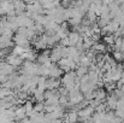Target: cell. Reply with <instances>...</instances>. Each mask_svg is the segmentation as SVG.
Returning a JSON list of instances; mask_svg holds the SVG:
<instances>
[{"mask_svg": "<svg viewBox=\"0 0 124 123\" xmlns=\"http://www.w3.org/2000/svg\"><path fill=\"white\" fill-rule=\"evenodd\" d=\"M12 40L16 43V46H21L23 48H30V41L27 39L25 35H21V34L16 33L12 36Z\"/></svg>", "mask_w": 124, "mask_h": 123, "instance_id": "obj_1", "label": "cell"}, {"mask_svg": "<svg viewBox=\"0 0 124 123\" xmlns=\"http://www.w3.org/2000/svg\"><path fill=\"white\" fill-rule=\"evenodd\" d=\"M63 74V70L58 66L57 63H51V65L48 66V77L52 79H59Z\"/></svg>", "mask_w": 124, "mask_h": 123, "instance_id": "obj_2", "label": "cell"}, {"mask_svg": "<svg viewBox=\"0 0 124 123\" xmlns=\"http://www.w3.org/2000/svg\"><path fill=\"white\" fill-rule=\"evenodd\" d=\"M12 2H13V11H15L16 16H19V15L25 12L27 4L23 0H12Z\"/></svg>", "mask_w": 124, "mask_h": 123, "instance_id": "obj_3", "label": "cell"}, {"mask_svg": "<svg viewBox=\"0 0 124 123\" xmlns=\"http://www.w3.org/2000/svg\"><path fill=\"white\" fill-rule=\"evenodd\" d=\"M49 52L51 51H48V49H45V51H42L41 53L36 57V59H38V62H39V64L40 65H46V66H49L51 65V58H49Z\"/></svg>", "mask_w": 124, "mask_h": 123, "instance_id": "obj_4", "label": "cell"}, {"mask_svg": "<svg viewBox=\"0 0 124 123\" xmlns=\"http://www.w3.org/2000/svg\"><path fill=\"white\" fill-rule=\"evenodd\" d=\"M23 62H24V60H23L21 57H18V56H13V54H11V53L6 57V63L10 64V65L13 66V68H19V66H22Z\"/></svg>", "mask_w": 124, "mask_h": 123, "instance_id": "obj_5", "label": "cell"}, {"mask_svg": "<svg viewBox=\"0 0 124 123\" xmlns=\"http://www.w3.org/2000/svg\"><path fill=\"white\" fill-rule=\"evenodd\" d=\"M66 38L69 40V46H76L77 42H80V41L82 40L80 33H77V32H70Z\"/></svg>", "mask_w": 124, "mask_h": 123, "instance_id": "obj_6", "label": "cell"}, {"mask_svg": "<svg viewBox=\"0 0 124 123\" xmlns=\"http://www.w3.org/2000/svg\"><path fill=\"white\" fill-rule=\"evenodd\" d=\"M106 28V30H107V33H108V35H112L118 28H119V23L116 21V19H111L110 21V23L105 27Z\"/></svg>", "mask_w": 124, "mask_h": 123, "instance_id": "obj_7", "label": "cell"}, {"mask_svg": "<svg viewBox=\"0 0 124 123\" xmlns=\"http://www.w3.org/2000/svg\"><path fill=\"white\" fill-rule=\"evenodd\" d=\"M96 53H107V45L104 42H94L93 47H92Z\"/></svg>", "mask_w": 124, "mask_h": 123, "instance_id": "obj_8", "label": "cell"}, {"mask_svg": "<svg viewBox=\"0 0 124 123\" xmlns=\"http://www.w3.org/2000/svg\"><path fill=\"white\" fill-rule=\"evenodd\" d=\"M77 120H78V114H77L76 110H72V111H70V112L66 115L65 123H76Z\"/></svg>", "mask_w": 124, "mask_h": 123, "instance_id": "obj_9", "label": "cell"}, {"mask_svg": "<svg viewBox=\"0 0 124 123\" xmlns=\"http://www.w3.org/2000/svg\"><path fill=\"white\" fill-rule=\"evenodd\" d=\"M85 18L90 22V23H93V22H96L98 21V16L95 15V12L94 11H92V10H88L87 11V13H85Z\"/></svg>", "mask_w": 124, "mask_h": 123, "instance_id": "obj_10", "label": "cell"}, {"mask_svg": "<svg viewBox=\"0 0 124 123\" xmlns=\"http://www.w3.org/2000/svg\"><path fill=\"white\" fill-rule=\"evenodd\" d=\"M110 18L108 17H106V18H101V17H99V19L96 21V24H98V27L101 29V28H104V27H106L108 23H110Z\"/></svg>", "mask_w": 124, "mask_h": 123, "instance_id": "obj_11", "label": "cell"}, {"mask_svg": "<svg viewBox=\"0 0 124 123\" xmlns=\"http://www.w3.org/2000/svg\"><path fill=\"white\" fill-rule=\"evenodd\" d=\"M75 73H76L77 77H82L83 75L88 74V68H85V66H77Z\"/></svg>", "mask_w": 124, "mask_h": 123, "instance_id": "obj_12", "label": "cell"}, {"mask_svg": "<svg viewBox=\"0 0 124 123\" xmlns=\"http://www.w3.org/2000/svg\"><path fill=\"white\" fill-rule=\"evenodd\" d=\"M115 40H116V38L113 36V34H112V35H106V36H104V43H106L107 46H113Z\"/></svg>", "mask_w": 124, "mask_h": 123, "instance_id": "obj_13", "label": "cell"}, {"mask_svg": "<svg viewBox=\"0 0 124 123\" xmlns=\"http://www.w3.org/2000/svg\"><path fill=\"white\" fill-rule=\"evenodd\" d=\"M107 111H108V109H107V106H106L105 103H101V104H99L95 107V112H99V114H105Z\"/></svg>", "mask_w": 124, "mask_h": 123, "instance_id": "obj_14", "label": "cell"}, {"mask_svg": "<svg viewBox=\"0 0 124 123\" xmlns=\"http://www.w3.org/2000/svg\"><path fill=\"white\" fill-rule=\"evenodd\" d=\"M112 58H113L116 62H122V60H123L122 51H113V52H112Z\"/></svg>", "mask_w": 124, "mask_h": 123, "instance_id": "obj_15", "label": "cell"}, {"mask_svg": "<svg viewBox=\"0 0 124 123\" xmlns=\"http://www.w3.org/2000/svg\"><path fill=\"white\" fill-rule=\"evenodd\" d=\"M71 0H60V6L64 7V8H69L71 7Z\"/></svg>", "mask_w": 124, "mask_h": 123, "instance_id": "obj_16", "label": "cell"}, {"mask_svg": "<svg viewBox=\"0 0 124 123\" xmlns=\"http://www.w3.org/2000/svg\"><path fill=\"white\" fill-rule=\"evenodd\" d=\"M100 38H101V35L98 34V33H93V34L90 35V39L94 41V42H98V41L100 40Z\"/></svg>", "mask_w": 124, "mask_h": 123, "instance_id": "obj_17", "label": "cell"}, {"mask_svg": "<svg viewBox=\"0 0 124 123\" xmlns=\"http://www.w3.org/2000/svg\"><path fill=\"white\" fill-rule=\"evenodd\" d=\"M38 1L43 6V5H46V4H48V2H52L53 0H38Z\"/></svg>", "mask_w": 124, "mask_h": 123, "instance_id": "obj_18", "label": "cell"}, {"mask_svg": "<svg viewBox=\"0 0 124 123\" xmlns=\"http://www.w3.org/2000/svg\"><path fill=\"white\" fill-rule=\"evenodd\" d=\"M122 56H123V60H124V49L122 51Z\"/></svg>", "mask_w": 124, "mask_h": 123, "instance_id": "obj_19", "label": "cell"}]
</instances>
